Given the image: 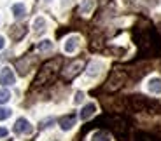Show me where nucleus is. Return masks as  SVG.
<instances>
[{"instance_id": "obj_1", "label": "nucleus", "mask_w": 161, "mask_h": 141, "mask_svg": "<svg viewBox=\"0 0 161 141\" xmlns=\"http://www.w3.org/2000/svg\"><path fill=\"white\" fill-rule=\"evenodd\" d=\"M135 38H137V44L142 49V53H145V54H154L161 47L159 35L156 33L154 28H151L149 24L147 26H140L135 32Z\"/></svg>"}, {"instance_id": "obj_2", "label": "nucleus", "mask_w": 161, "mask_h": 141, "mask_svg": "<svg viewBox=\"0 0 161 141\" xmlns=\"http://www.w3.org/2000/svg\"><path fill=\"white\" fill-rule=\"evenodd\" d=\"M61 70V58H54V59H49L47 63L42 65V68L39 70V75H37L33 85L35 87H42V85L53 82V78L58 75V72Z\"/></svg>"}, {"instance_id": "obj_3", "label": "nucleus", "mask_w": 161, "mask_h": 141, "mask_svg": "<svg viewBox=\"0 0 161 141\" xmlns=\"http://www.w3.org/2000/svg\"><path fill=\"white\" fill-rule=\"evenodd\" d=\"M84 59H74L72 63H70L69 66H67V68L65 70H61V78H63V80H72L74 77L75 75H79L80 72H82V70H84Z\"/></svg>"}, {"instance_id": "obj_4", "label": "nucleus", "mask_w": 161, "mask_h": 141, "mask_svg": "<svg viewBox=\"0 0 161 141\" xmlns=\"http://www.w3.org/2000/svg\"><path fill=\"white\" fill-rule=\"evenodd\" d=\"M125 82H126V73L121 72V70H116V72H112L110 78L107 80L105 89H107V91H117V89L123 87V84H125Z\"/></svg>"}, {"instance_id": "obj_5", "label": "nucleus", "mask_w": 161, "mask_h": 141, "mask_svg": "<svg viewBox=\"0 0 161 141\" xmlns=\"http://www.w3.org/2000/svg\"><path fill=\"white\" fill-rule=\"evenodd\" d=\"M16 82V77H14V72H12L9 66H5V68H2V72H0V84L4 85H12Z\"/></svg>"}, {"instance_id": "obj_6", "label": "nucleus", "mask_w": 161, "mask_h": 141, "mask_svg": "<svg viewBox=\"0 0 161 141\" xmlns=\"http://www.w3.org/2000/svg\"><path fill=\"white\" fill-rule=\"evenodd\" d=\"M14 133L16 134H30L32 133V125L26 118H18L14 124Z\"/></svg>"}, {"instance_id": "obj_7", "label": "nucleus", "mask_w": 161, "mask_h": 141, "mask_svg": "<svg viewBox=\"0 0 161 141\" xmlns=\"http://www.w3.org/2000/svg\"><path fill=\"white\" fill-rule=\"evenodd\" d=\"M77 122V115L75 113H70V115H63V117L60 118V127L63 131H70L75 125Z\"/></svg>"}, {"instance_id": "obj_8", "label": "nucleus", "mask_w": 161, "mask_h": 141, "mask_svg": "<svg viewBox=\"0 0 161 141\" xmlns=\"http://www.w3.org/2000/svg\"><path fill=\"white\" fill-rule=\"evenodd\" d=\"M77 47H79V37H77V35H72V37H69V38L65 40L63 49H65V53H67V54L75 53Z\"/></svg>"}, {"instance_id": "obj_9", "label": "nucleus", "mask_w": 161, "mask_h": 141, "mask_svg": "<svg viewBox=\"0 0 161 141\" xmlns=\"http://www.w3.org/2000/svg\"><path fill=\"white\" fill-rule=\"evenodd\" d=\"M95 5H97V2L95 0H82L80 2V14L82 16H88V14H91L93 12V9H95Z\"/></svg>"}, {"instance_id": "obj_10", "label": "nucleus", "mask_w": 161, "mask_h": 141, "mask_svg": "<svg viewBox=\"0 0 161 141\" xmlns=\"http://www.w3.org/2000/svg\"><path fill=\"white\" fill-rule=\"evenodd\" d=\"M95 112H97V105H95V103H88V105L82 108V112H80V118H82V120H88L89 117L95 115Z\"/></svg>"}, {"instance_id": "obj_11", "label": "nucleus", "mask_w": 161, "mask_h": 141, "mask_svg": "<svg viewBox=\"0 0 161 141\" xmlns=\"http://www.w3.org/2000/svg\"><path fill=\"white\" fill-rule=\"evenodd\" d=\"M147 89L153 94H161V80L159 78H151L149 84H147Z\"/></svg>"}, {"instance_id": "obj_12", "label": "nucleus", "mask_w": 161, "mask_h": 141, "mask_svg": "<svg viewBox=\"0 0 161 141\" xmlns=\"http://www.w3.org/2000/svg\"><path fill=\"white\" fill-rule=\"evenodd\" d=\"M25 14H26V9H25L23 4H14L12 5V16L16 18V19L25 18Z\"/></svg>"}, {"instance_id": "obj_13", "label": "nucleus", "mask_w": 161, "mask_h": 141, "mask_svg": "<svg viewBox=\"0 0 161 141\" xmlns=\"http://www.w3.org/2000/svg\"><path fill=\"white\" fill-rule=\"evenodd\" d=\"M110 134L107 131H97V133H93L91 136V141H110Z\"/></svg>"}, {"instance_id": "obj_14", "label": "nucleus", "mask_w": 161, "mask_h": 141, "mask_svg": "<svg viewBox=\"0 0 161 141\" xmlns=\"http://www.w3.org/2000/svg\"><path fill=\"white\" fill-rule=\"evenodd\" d=\"M25 33H26V28H25V26H12V30H11V37L14 38V40L23 38Z\"/></svg>"}, {"instance_id": "obj_15", "label": "nucleus", "mask_w": 161, "mask_h": 141, "mask_svg": "<svg viewBox=\"0 0 161 141\" xmlns=\"http://www.w3.org/2000/svg\"><path fill=\"white\" fill-rule=\"evenodd\" d=\"M33 28H35V33H40L46 30V21L44 18H37L35 21H33Z\"/></svg>"}, {"instance_id": "obj_16", "label": "nucleus", "mask_w": 161, "mask_h": 141, "mask_svg": "<svg viewBox=\"0 0 161 141\" xmlns=\"http://www.w3.org/2000/svg\"><path fill=\"white\" fill-rule=\"evenodd\" d=\"M135 141H159L156 139L154 136H151V134H145V133H137L135 134Z\"/></svg>"}, {"instance_id": "obj_17", "label": "nucleus", "mask_w": 161, "mask_h": 141, "mask_svg": "<svg viewBox=\"0 0 161 141\" xmlns=\"http://www.w3.org/2000/svg\"><path fill=\"white\" fill-rule=\"evenodd\" d=\"M53 49V42L51 40H42L39 44V51L40 53H47V51H51Z\"/></svg>"}, {"instance_id": "obj_18", "label": "nucleus", "mask_w": 161, "mask_h": 141, "mask_svg": "<svg viewBox=\"0 0 161 141\" xmlns=\"http://www.w3.org/2000/svg\"><path fill=\"white\" fill-rule=\"evenodd\" d=\"M9 99H11V93H9L7 89H0V105L7 103Z\"/></svg>"}, {"instance_id": "obj_19", "label": "nucleus", "mask_w": 161, "mask_h": 141, "mask_svg": "<svg viewBox=\"0 0 161 141\" xmlns=\"http://www.w3.org/2000/svg\"><path fill=\"white\" fill-rule=\"evenodd\" d=\"M100 68H102L100 63H91V65H89L88 73H89V75H97V73H100Z\"/></svg>"}, {"instance_id": "obj_20", "label": "nucleus", "mask_w": 161, "mask_h": 141, "mask_svg": "<svg viewBox=\"0 0 161 141\" xmlns=\"http://www.w3.org/2000/svg\"><path fill=\"white\" fill-rule=\"evenodd\" d=\"M9 117H11V110L0 106V120H5V118H9Z\"/></svg>"}, {"instance_id": "obj_21", "label": "nucleus", "mask_w": 161, "mask_h": 141, "mask_svg": "<svg viewBox=\"0 0 161 141\" xmlns=\"http://www.w3.org/2000/svg\"><path fill=\"white\" fill-rule=\"evenodd\" d=\"M82 99H84V93H75V98H74V103L75 105H79V103H82Z\"/></svg>"}, {"instance_id": "obj_22", "label": "nucleus", "mask_w": 161, "mask_h": 141, "mask_svg": "<svg viewBox=\"0 0 161 141\" xmlns=\"http://www.w3.org/2000/svg\"><path fill=\"white\" fill-rule=\"evenodd\" d=\"M7 136V129H4V127H0V138Z\"/></svg>"}, {"instance_id": "obj_23", "label": "nucleus", "mask_w": 161, "mask_h": 141, "mask_svg": "<svg viewBox=\"0 0 161 141\" xmlns=\"http://www.w3.org/2000/svg\"><path fill=\"white\" fill-rule=\"evenodd\" d=\"M4 45H5V40H4V37H0V49L4 47Z\"/></svg>"}]
</instances>
